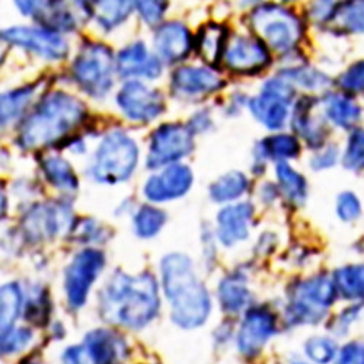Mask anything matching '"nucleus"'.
<instances>
[{
    "label": "nucleus",
    "mask_w": 364,
    "mask_h": 364,
    "mask_svg": "<svg viewBox=\"0 0 364 364\" xmlns=\"http://www.w3.org/2000/svg\"><path fill=\"white\" fill-rule=\"evenodd\" d=\"M337 213L341 220L353 222L361 215V204L355 194L346 191L340 194L337 201Z\"/></svg>",
    "instance_id": "42"
},
{
    "label": "nucleus",
    "mask_w": 364,
    "mask_h": 364,
    "mask_svg": "<svg viewBox=\"0 0 364 364\" xmlns=\"http://www.w3.org/2000/svg\"><path fill=\"white\" fill-rule=\"evenodd\" d=\"M63 364H85V355L82 346L69 347L62 357Z\"/></svg>",
    "instance_id": "48"
},
{
    "label": "nucleus",
    "mask_w": 364,
    "mask_h": 364,
    "mask_svg": "<svg viewBox=\"0 0 364 364\" xmlns=\"http://www.w3.org/2000/svg\"><path fill=\"white\" fill-rule=\"evenodd\" d=\"M225 60L226 66L235 73L255 75L271 63V55L261 40L237 37L228 46Z\"/></svg>",
    "instance_id": "16"
},
{
    "label": "nucleus",
    "mask_w": 364,
    "mask_h": 364,
    "mask_svg": "<svg viewBox=\"0 0 364 364\" xmlns=\"http://www.w3.org/2000/svg\"><path fill=\"white\" fill-rule=\"evenodd\" d=\"M194 175L186 165L173 164L150 176L144 184V196L154 203H164L186 196L193 187Z\"/></svg>",
    "instance_id": "15"
},
{
    "label": "nucleus",
    "mask_w": 364,
    "mask_h": 364,
    "mask_svg": "<svg viewBox=\"0 0 364 364\" xmlns=\"http://www.w3.org/2000/svg\"><path fill=\"white\" fill-rule=\"evenodd\" d=\"M338 158V149L336 146H329L328 149L322 150L319 155H316L312 161H311V166L315 171H322V169H328L331 166L336 165Z\"/></svg>",
    "instance_id": "47"
},
{
    "label": "nucleus",
    "mask_w": 364,
    "mask_h": 364,
    "mask_svg": "<svg viewBox=\"0 0 364 364\" xmlns=\"http://www.w3.org/2000/svg\"><path fill=\"white\" fill-rule=\"evenodd\" d=\"M360 314H361V305H354L343 311L336 318V321H333V325L331 326L333 333H337V336H346L350 326L360 318Z\"/></svg>",
    "instance_id": "46"
},
{
    "label": "nucleus",
    "mask_w": 364,
    "mask_h": 364,
    "mask_svg": "<svg viewBox=\"0 0 364 364\" xmlns=\"http://www.w3.org/2000/svg\"><path fill=\"white\" fill-rule=\"evenodd\" d=\"M219 300L225 312L237 314L245 309L251 301L247 279L239 272L225 277L219 286Z\"/></svg>",
    "instance_id": "25"
},
{
    "label": "nucleus",
    "mask_w": 364,
    "mask_h": 364,
    "mask_svg": "<svg viewBox=\"0 0 364 364\" xmlns=\"http://www.w3.org/2000/svg\"><path fill=\"white\" fill-rule=\"evenodd\" d=\"M117 70L121 77L156 79L162 73V65L158 57L149 54L141 41H137L118 53Z\"/></svg>",
    "instance_id": "19"
},
{
    "label": "nucleus",
    "mask_w": 364,
    "mask_h": 364,
    "mask_svg": "<svg viewBox=\"0 0 364 364\" xmlns=\"http://www.w3.org/2000/svg\"><path fill=\"white\" fill-rule=\"evenodd\" d=\"M343 165L348 171L364 169V130L357 129L350 136L346 154L343 158Z\"/></svg>",
    "instance_id": "37"
},
{
    "label": "nucleus",
    "mask_w": 364,
    "mask_h": 364,
    "mask_svg": "<svg viewBox=\"0 0 364 364\" xmlns=\"http://www.w3.org/2000/svg\"><path fill=\"white\" fill-rule=\"evenodd\" d=\"M276 315L267 308H252L237 332V348L245 357H255L276 333Z\"/></svg>",
    "instance_id": "14"
},
{
    "label": "nucleus",
    "mask_w": 364,
    "mask_h": 364,
    "mask_svg": "<svg viewBox=\"0 0 364 364\" xmlns=\"http://www.w3.org/2000/svg\"><path fill=\"white\" fill-rule=\"evenodd\" d=\"M340 85L350 94L364 92V60L351 65L340 77Z\"/></svg>",
    "instance_id": "39"
},
{
    "label": "nucleus",
    "mask_w": 364,
    "mask_h": 364,
    "mask_svg": "<svg viewBox=\"0 0 364 364\" xmlns=\"http://www.w3.org/2000/svg\"><path fill=\"white\" fill-rule=\"evenodd\" d=\"M338 290L333 280L315 276L297 283L291 290L286 308V319L291 325L319 323L333 305Z\"/></svg>",
    "instance_id": "4"
},
{
    "label": "nucleus",
    "mask_w": 364,
    "mask_h": 364,
    "mask_svg": "<svg viewBox=\"0 0 364 364\" xmlns=\"http://www.w3.org/2000/svg\"><path fill=\"white\" fill-rule=\"evenodd\" d=\"M316 104L315 98H301L294 107L293 115V129L303 139L306 140L311 147H322L328 132L325 127V121L318 115H314V107Z\"/></svg>",
    "instance_id": "23"
},
{
    "label": "nucleus",
    "mask_w": 364,
    "mask_h": 364,
    "mask_svg": "<svg viewBox=\"0 0 364 364\" xmlns=\"http://www.w3.org/2000/svg\"><path fill=\"white\" fill-rule=\"evenodd\" d=\"M286 75L287 80H294L296 83H299L300 86H305L306 89H318L328 83V79L323 75L309 68H296L286 72Z\"/></svg>",
    "instance_id": "40"
},
{
    "label": "nucleus",
    "mask_w": 364,
    "mask_h": 364,
    "mask_svg": "<svg viewBox=\"0 0 364 364\" xmlns=\"http://www.w3.org/2000/svg\"><path fill=\"white\" fill-rule=\"evenodd\" d=\"M171 85L176 95L197 98L216 92L225 86V82L210 69L182 66L173 72Z\"/></svg>",
    "instance_id": "17"
},
{
    "label": "nucleus",
    "mask_w": 364,
    "mask_h": 364,
    "mask_svg": "<svg viewBox=\"0 0 364 364\" xmlns=\"http://www.w3.org/2000/svg\"><path fill=\"white\" fill-rule=\"evenodd\" d=\"M333 283L343 299L361 301L364 300V264L347 265L336 271Z\"/></svg>",
    "instance_id": "28"
},
{
    "label": "nucleus",
    "mask_w": 364,
    "mask_h": 364,
    "mask_svg": "<svg viewBox=\"0 0 364 364\" xmlns=\"http://www.w3.org/2000/svg\"><path fill=\"white\" fill-rule=\"evenodd\" d=\"M210 126V118L207 114L204 112H198L197 115H194V118L191 119V124L188 126V129L191 130V133L194 132H203Z\"/></svg>",
    "instance_id": "49"
},
{
    "label": "nucleus",
    "mask_w": 364,
    "mask_h": 364,
    "mask_svg": "<svg viewBox=\"0 0 364 364\" xmlns=\"http://www.w3.org/2000/svg\"><path fill=\"white\" fill-rule=\"evenodd\" d=\"M293 97L291 83L286 77H274L264 85L258 97L251 100L250 108L261 124L269 130H279L286 124Z\"/></svg>",
    "instance_id": "9"
},
{
    "label": "nucleus",
    "mask_w": 364,
    "mask_h": 364,
    "mask_svg": "<svg viewBox=\"0 0 364 364\" xmlns=\"http://www.w3.org/2000/svg\"><path fill=\"white\" fill-rule=\"evenodd\" d=\"M258 151V158H274L279 162H286L299 155L300 144L297 137L291 134H272L259 143Z\"/></svg>",
    "instance_id": "29"
},
{
    "label": "nucleus",
    "mask_w": 364,
    "mask_h": 364,
    "mask_svg": "<svg viewBox=\"0 0 364 364\" xmlns=\"http://www.w3.org/2000/svg\"><path fill=\"white\" fill-rule=\"evenodd\" d=\"M117 104L127 118L140 121V123H149V121L158 118L165 109L161 92L137 80L127 82L119 89Z\"/></svg>",
    "instance_id": "11"
},
{
    "label": "nucleus",
    "mask_w": 364,
    "mask_h": 364,
    "mask_svg": "<svg viewBox=\"0 0 364 364\" xmlns=\"http://www.w3.org/2000/svg\"><path fill=\"white\" fill-rule=\"evenodd\" d=\"M247 188V176L239 171H230L210 186V197L216 203H228L239 198Z\"/></svg>",
    "instance_id": "30"
},
{
    "label": "nucleus",
    "mask_w": 364,
    "mask_h": 364,
    "mask_svg": "<svg viewBox=\"0 0 364 364\" xmlns=\"http://www.w3.org/2000/svg\"><path fill=\"white\" fill-rule=\"evenodd\" d=\"M156 53L166 63H178L184 60L193 48L190 29L181 22H166L155 33Z\"/></svg>",
    "instance_id": "18"
},
{
    "label": "nucleus",
    "mask_w": 364,
    "mask_h": 364,
    "mask_svg": "<svg viewBox=\"0 0 364 364\" xmlns=\"http://www.w3.org/2000/svg\"><path fill=\"white\" fill-rule=\"evenodd\" d=\"M254 207L250 203H239L225 207L218 218V237L225 247H232L250 235V222Z\"/></svg>",
    "instance_id": "21"
},
{
    "label": "nucleus",
    "mask_w": 364,
    "mask_h": 364,
    "mask_svg": "<svg viewBox=\"0 0 364 364\" xmlns=\"http://www.w3.org/2000/svg\"><path fill=\"white\" fill-rule=\"evenodd\" d=\"M193 149V133L187 126L178 123L162 124L150 137V147L146 165L150 169H158L165 165H173L179 159L190 155Z\"/></svg>",
    "instance_id": "8"
},
{
    "label": "nucleus",
    "mask_w": 364,
    "mask_h": 364,
    "mask_svg": "<svg viewBox=\"0 0 364 364\" xmlns=\"http://www.w3.org/2000/svg\"><path fill=\"white\" fill-rule=\"evenodd\" d=\"M36 92V86H23L15 90H11V92L2 95V124L6 126L9 124L12 119H15L25 105L29 102V100L33 98Z\"/></svg>",
    "instance_id": "35"
},
{
    "label": "nucleus",
    "mask_w": 364,
    "mask_h": 364,
    "mask_svg": "<svg viewBox=\"0 0 364 364\" xmlns=\"http://www.w3.org/2000/svg\"><path fill=\"white\" fill-rule=\"evenodd\" d=\"M72 223V210L65 203H41L29 210L23 219L26 237L53 239Z\"/></svg>",
    "instance_id": "12"
},
{
    "label": "nucleus",
    "mask_w": 364,
    "mask_h": 364,
    "mask_svg": "<svg viewBox=\"0 0 364 364\" xmlns=\"http://www.w3.org/2000/svg\"><path fill=\"white\" fill-rule=\"evenodd\" d=\"M2 38L9 44L31 50L48 60H62L69 51V46L65 38L54 31H50V29L15 26L5 29Z\"/></svg>",
    "instance_id": "13"
},
{
    "label": "nucleus",
    "mask_w": 364,
    "mask_h": 364,
    "mask_svg": "<svg viewBox=\"0 0 364 364\" xmlns=\"http://www.w3.org/2000/svg\"><path fill=\"white\" fill-rule=\"evenodd\" d=\"M112 69V51L101 43H85L72 66L76 83L97 100L105 97L111 89Z\"/></svg>",
    "instance_id": "6"
},
{
    "label": "nucleus",
    "mask_w": 364,
    "mask_h": 364,
    "mask_svg": "<svg viewBox=\"0 0 364 364\" xmlns=\"http://www.w3.org/2000/svg\"><path fill=\"white\" fill-rule=\"evenodd\" d=\"M136 9L144 22L154 25L158 23L168 9L165 2H136Z\"/></svg>",
    "instance_id": "45"
},
{
    "label": "nucleus",
    "mask_w": 364,
    "mask_h": 364,
    "mask_svg": "<svg viewBox=\"0 0 364 364\" xmlns=\"http://www.w3.org/2000/svg\"><path fill=\"white\" fill-rule=\"evenodd\" d=\"M164 290L172 306V321L181 328L201 326L210 314L207 289L197 279L191 259L184 254H169L162 259Z\"/></svg>",
    "instance_id": "2"
},
{
    "label": "nucleus",
    "mask_w": 364,
    "mask_h": 364,
    "mask_svg": "<svg viewBox=\"0 0 364 364\" xmlns=\"http://www.w3.org/2000/svg\"><path fill=\"white\" fill-rule=\"evenodd\" d=\"M306 357L315 364H329L337 360L338 348L336 341L328 337H312L305 344Z\"/></svg>",
    "instance_id": "36"
},
{
    "label": "nucleus",
    "mask_w": 364,
    "mask_h": 364,
    "mask_svg": "<svg viewBox=\"0 0 364 364\" xmlns=\"http://www.w3.org/2000/svg\"><path fill=\"white\" fill-rule=\"evenodd\" d=\"M41 169L46 179L58 190L73 193L77 190V176L68 161L60 156H50L41 162Z\"/></svg>",
    "instance_id": "27"
},
{
    "label": "nucleus",
    "mask_w": 364,
    "mask_h": 364,
    "mask_svg": "<svg viewBox=\"0 0 364 364\" xmlns=\"http://www.w3.org/2000/svg\"><path fill=\"white\" fill-rule=\"evenodd\" d=\"M197 53L208 66H218L228 50V28L208 22L200 28L196 40Z\"/></svg>",
    "instance_id": "24"
},
{
    "label": "nucleus",
    "mask_w": 364,
    "mask_h": 364,
    "mask_svg": "<svg viewBox=\"0 0 364 364\" xmlns=\"http://www.w3.org/2000/svg\"><path fill=\"white\" fill-rule=\"evenodd\" d=\"M293 364H309V363H305V361H296V363H293Z\"/></svg>",
    "instance_id": "51"
},
{
    "label": "nucleus",
    "mask_w": 364,
    "mask_h": 364,
    "mask_svg": "<svg viewBox=\"0 0 364 364\" xmlns=\"http://www.w3.org/2000/svg\"><path fill=\"white\" fill-rule=\"evenodd\" d=\"M252 31L265 46L286 53L291 50L301 36V26L296 15L279 5L257 6L251 16Z\"/></svg>",
    "instance_id": "7"
},
{
    "label": "nucleus",
    "mask_w": 364,
    "mask_h": 364,
    "mask_svg": "<svg viewBox=\"0 0 364 364\" xmlns=\"http://www.w3.org/2000/svg\"><path fill=\"white\" fill-rule=\"evenodd\" d=\"M336 364H364V343L350 341L337 355Z\"/></svg>",
    "instance_id": "44"
},
{
    "label": "nucleus",
    "mask_w": 364,
    "mask_h": 364,
    "mask_svg": "<svg viewBox=\"0 0 364 364\" xmlns=\"http://www.w3.org/2000/svg\"><path fill=\"white\" fill-rule=\"evenodd\" d=\"M137 159L136 141L123 132H112L104 137L97 149L90 172L98 182L118 184L133 175Z\"/></svg>",
    "instance_id": "5"
},
{
    "label": "nucleus",
    "mask_w": 364,
    "mask_h": 364,
    "mask_svg": "<svg viewBox=\"0 0 364 364\" xmlns=\"http://www.w3.org/2000/svg\"><path fill=\"white\" fill-rule=\"evenodd\" d=\"M33 340V331L28 328L12 329L2 337V354H14L21 351Z\"/></svg>",
    "instance_id": "41"
},
{
    "label": "nucleus",
    "mask_w": 364,
    "mask_h": 364,
    "mask_svg": "<svg viewBox=\"0 0 364 364\" xmlns=\"http://www.w3.org/2000/svg\"><path fill=\"white\" fill-rule=\"evenodd\" d=\"M48 312H50V305H48L47 296L38 294L34 299H31V301H28L26 319L34 322L36 325L38 326L44 325L48 319Z\"/></svg>",
    "instance_id": "43"
},
{
    "label": "nucleus",
    "mask_w": 364,
    "mask_h": 364,
    "mask_svg": "<svg viewBox=\"0 0 364 364\" xmlns=\"http://www.w3.org/2000/svg\"><path fill=\"white\" fill-rule=\"evenodd\" d=\"M100 309L107 322L132 329L146 326L159 309L155 277L149 272L139 276L117 272L100 294Z\"/></svg>",
    "instance_id": "1"
},
{
    "label": "nucleus",
    "mask_w": 364,
    "mask_h": 364,
    "mask_svg": "<svg viewBox=\"0 0 364 364\" xmlns=\"http://www.w3.org/2000/svg\"><path fill=\"white\" fill-rule=\"evenodd\" d=\"M85 114V105L77 98L62 90L51 92L22 124L18 143L23 149L57 143L82 123Z\"/></svg>",
    "instance_id": "3"
},
{
    "label": "nucleus",
    "mask_w": 364,
    "mask_h": 364,
    "mask_svg": "<svg viewBox=\"0 0 364 364\" xmlns=\"http://www.w3.org/2000/svg\"><path fill=\"white\" fill-rule=\"evenodd\" d=\"M85 364H114L126 354L123 338L108 329L89 332L83 341Z\"/></svg>",
    "instance_id": "20"
},
{
    "label": "nucleus",
    "mask_w": 364,
    "mask_h": 364,
    "mask_svg": "<svg viewBox=\"0 0 364 364\" xmlns=\"http://www.w3.org/2000/svg\"><path fill=\"white\" fill-rule=\"evenodd\" d=\"M336 18L340 19L346 29H350L353 33H364V2L338 8Z\"/></svg>",
    "instance_id": "38"
},
{
    "label": "nucleus",
    "mask_w": 364,
    "mask_h": 364,
    "mask_svg": "<svg viewBox=\"0 0 364 364\" xmlns=\"http://www.w3.org/2000/svg\"><path fill=\"white\" fill-rule=\"evenodd\" d=\"M22 364H40V363H37V361H25Z\"/></svg>",
    "instance_id": "50"
},
{
    "label": "nucleus",
    "mask_w": 364,
    "mask_h": 364,
    "mask_svg": "<svg viewBox=\"0 0 364 364\" xmlns=\"http://www.w3.org/2000/svg\"><path fill=\"white\" fill-rule=\"evenodd\" d=\"M323 111L331 123L341 129H350L360 118L358 105L346 95L331 94L323 100Z\"/></svg>",
    "instance_id": "26"
},
{
    "label": "nucleus",
    "mask_w": 364,
    "mask_h": 364,
    "mask_svg": "<svg viewBox=\"0 0 364 364\" xmlns=\"http://www.w3.org/2000/svg\"><path fill=\"white\" fill-rule=\"evenodd\" d=\"M276 173L282 193L294 204H303L308 196L306 181L296 172L287 162H277Z\"/></svg>",
    "instance_id": "31"
},
{
    "label": "nucleus",
    "mask_w": 364,
    "mask_h": 364,
    "mask_svg": "<svg viewBox=\"0 0 364 364\" xmlns=\"http://www.w3.org/2000/svg\"><path fill=\"white\" fill-rule=\"evenodd\" d=\"M166 222V215L158 207L144 204L134 216V229L137 236L149 239L156 236Z\"/></svg>",
    "instance_id": "34"
},
{
    "label": "nucleus",
    "mask_w": 364,
    "mask_h": 364,
    "mask_svg": "<svg viewBox=\"0 0 364 364\" xmlns=\"http://www.w3.org/2000/svg\"><path fill=\"white\" fill-rule=\"evenodd\" d=\"M2 299H0V316H2V337L14 329V325L21 314L22 293L16 283H8L2 286Z\"/></svg>",
    "instance_id": "33"
},
{
    "label": "nucleus",
    "mask_w": 364,
    "mask_h": 364,
    "mask_svg": "<svg viewBox=\"0 0 364 364\" xmlns=\"http://www.w3.org/2000/svg\"><path fill=\"white\" fill-rule=\"evenodd\" d=\"M94 5L95 6H90L92 16L105 31H111L112 28L126 21L136 8L134 2H97Z\"/></svg>",
    "instance_id": "32"
},
{
    "label": "nucleus",
    "mask_w": 364,
    "mask_h": 364,
    "mask_svg": "<svg viewBox=\"0 0 364 364\" xmlns=\"http://www.w3.org/2000/svg\"><path fill=\"white\" fill-rule=\"evenodd\" d=\"M105 265V257L98 250H83L65 269V290L70 308L85 305L90 287Z\"/></svg>",
    "instance_id": "10"
},
{
    "label": "nucleus",
    "mask_w": 364,
    "mask_h": 364,
    "mask_svg": "<svg viewBox=\"0 0 364 364\" xmlns=\"http://www.w3.org/2000/svg\"><path fill=\"white\" fill-rule=\"evenodd\" d=\"M22 14L43 22L50 31H73L77 26V18L65 4L58 2H16Z\"/></svg>",
    "instance_id": "22"
}]
</instances>
